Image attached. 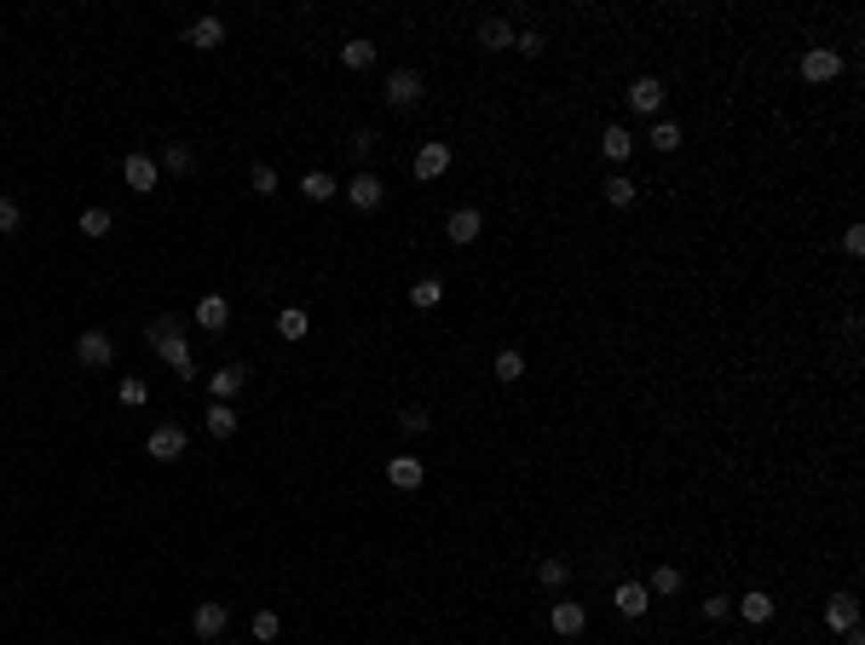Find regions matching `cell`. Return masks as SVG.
Returning <instances> with one entry per match:
<instances>
[{"label": "cell", "instance_id": "1", "mask_svg": "<svg viewBox=\"0 0 865 645\" xmlns=\"http://www.w3.org/2000/svg\"><path fill=\"white\" fill-rule=\"evenodd\" d=\"M144 340L167 358V369H174L179 381H191V346H185V335H179V318H156L151 328H144Z\"/></svg>", "mask_w": 865, "mask_h": 645}, {"label": "cell", "instance_id": "24", "mask_svg": "<svg viewBox=\"0 0 865 645\" xmlns=\"http://www.w3.org/2000/svg\"><path fill=\"white\" fill-rule=\"evenodd\" d=\"M438 300H445V288H438V277H416V288H410V306H416V311H433Z\"/></svg>", "mask_w": 865, "mask_h": 645}, {"label": "cell", "instance_id": "9", "mask_svg": "<svg viewBox=\"0 0 865 645\" xmlns=\"http://www.w3.org/2000/svg\"><path fill=\"white\" fill-rule=\"evenodd\" d=\"M825 628H831V634H848V628H860L854 593H831V600H825Z\"/></svg>", "mask_w": 865, "mask_h": 645}, {"label": "cell", "instance_id": "20", "mask_svg": "<svg viewBox=\"0 0 865 645\" xmlns=\"http://www.w3.org/2000/svg\"><path fill=\"white\" fill-rule=\"evenodd\" d=\"M340 64H347V69H370L375 64V46L363 41V35H352V41H340Z\"/></svg>", "mask_w": 865, "mask_h": 645}, {"label": "cell", "instance_id": "39", "mask_svg": "<svg viewBox=\"0 0 865 645\" xmlns=\"http://www.w3.org/2000/svg\"><path fill=\"white\" fill-rule=\"evenodd\" d=\"M254 640H277V611H254Z\"/></svg>", "mask_w": 865, "mask_h": 645}, {"label": "cell", "instance_id": "34", "mask_svg": "<svg viewBox=\"0 0 865 645\" xmlns=\"http://www.w3.org/2000/svg\"><path fill=\"white\" fill-rule=\"evenodd\" d=\"M647 139H652V150H675V144H681V127H675V121H657Z\"/></svg>", "mask_w": 865, "mask_h": 645}, {"label": "cell", "instance_id": "17", "mask_svg": "<svg viewBox=\"0 0 865 645\" xmlns=\"http://www.w3.org/2000/svg\"><path fill=\"white\" fill-rule=\"evenodd\" d=\"M479 46H485V52H508V46H514V29H508V18H485V23H479Z\"/></svg>", "mask_w": 865, "mask_h": 645}, {"label": "cell", "instance_id": "13", "mask_svg": "<svg viewBox=\"0 0 865 645\" xmlns=\"http://www.w3.org/2000/svg\"><path fill=\"white\" fill-rule=\"evenodd\" d=\"M657 104H664V81H652V76L629 81V109H635V116H652Z\"/></svg>", "mask_w": 865, "mask_h": 645}, {"label": "cell", "instance_id": "33", "mask_svg": "<svg viewBox=\"0 0 865 645\" xmlns=\"http://www.w3.org/2000/svg\"><path fill=\"white\" fill-rule=\"evenodd\" d=\"M110 225H116L110 208H87V214H81V230H87V237H110Z\"/></svg>", "mask_w": 865, "mask_h": 645}, {"label": "cell", "instance_id": "41", "mask_svg": "<svg viewBox=\"0 0 865 645\" xmlns=\"http://www.w3.org/2000/svg\"><path fill=\"white\" fill-rule=\"evenodd\" d=\"M843 248H848V254H865V225H848V230H843Z\"/></svg>", "mask_w": 865, "mask_h": 645}, {"label": "cell", "instance_id": "37", "mask_svg": "<svg viewBox=\"0 0 865 645\" xmlns=\"http://www.w3.org/2000/svg\"><path fill=\"white\" fill-rule=\"evenodd\" d=\"M398 427H404V432H428L433 415H428V409H404V415H398Z\"/></svg>", "mask_w": 865, "mask_h": 645}, {"label": "cell", "instance_id": "29", "mask_svg": "<svg viewBox=\"0 0 865 645\" xmlns=\"http://www.w3.org/2000/svg\"><path fill=\"white\" fill-rule=\"evenodd\" d=\"M491 369H496V381H519V375H526V358H519L514 346H502V351H496V363H491Z\"/></svg>", "mask_w": 865, "mask_h": 645}, {"label": "cell", "instance_id": "26", "mask_svg": "<svg viewBox=\"0 0 865 645\" xmlns=\"http://www.w3.org/2000/svg\"><path fill=\"white\" fill-rule=\"evenodd\" d=\"M739 617H745V623H767V617H773V600H767V593H745V600H739Z\"/></svg>", "mask_w": 865, "mask_h": 645}, {"label": "cell", "instance_id": "30", "mask_svg": "<svg viewBox=\"0 0 865 645\" xmlns=\"http://www.w3.org/2000/svg\"><path fill=\"white\" fill-rule=\"evenodd\" d=\"M208 432L231 438V432H237V409H231V404H208Z\"/></svg>", "mask_w": 865, "mask_h": 645}, {"label": "cell", "instance_id": "7", "mask_svg": "<svg viewBox=\"0 0 865 645\" xmlns=\"http://www.w3.org/2000/svg\"><path fill=\"white\" fill-rule=\"evenodd\" d=\"M479 230H485V214L479 208H456L445 219V237L456 242V248H468V242H479Z\"/></svg>", "mask_w": 865, "mask_h": 645}, {"label": "cell", "instance_id": "31", "mask_svg": "<svg viewBox=\"0 0 865 645\" xmlns=\"http://www.w3.org/2000/svg\"><path fill=\"white\" fill-rule=\"evenodd\" d=\"M537 576H543V588H566V582H571V565H566V559H543V565H537Z\"/></svg>", "mask_w": 865, "mask_h": 645}, {"label": "cell", "instance_id": "6", "mask_svg": "<svg viewBox=\"0 0 865 645\" xmlns=\"http://www.w3.org/2000/svg\"><path fill=\"white\" fill-rule=\"evenodd\" d=\"M144 456H151V461H185V432H179V427H156L151 438H144Z\"/></svg>", "mask_w": 865, "mask_h": 645}, {"label": "cell", "instance_id": "36", "mask_svg": "<svg viewBox=\"0 0 865 645\" xmlns=\"http://www.w3.org/2000/svg\"><path fill=\"white\" fill-rule=\"evenodd\" d=\"M18 225H23V208H18L12 197H0V237H12Z\"/></svg>", "mask_w": 865, "mask_h": 645}, {"label": "cell", "instance_id": "19", "mask_svg": "<svg viewBox=\"0 0 865 645\" xmlns=\"http://www.w3.org/2000/svg\"><path fill=\"white\" fill-rule=\"evenodd\" d=\"M277 335H283V340H306L312 335V318L300 306H283V311H277Z\"/></svg>", "mask_w": 865, "mask_h": 645}, {"label": "cell", "instance_id": "32", "mask_svg": "<svg viewBox=\"0 0 865 645\" xmlns=\"http://www.w3.org/2000/svg\"><path fill=\"white\" fill-rule=\"evenodd\" d=\"M116 398H121V404H127V409H139V404H144V398H151V386H144V381H139V375H127V381H121V386H116Z\"/></svg>", "mask_w": 865, "mask_h": 645}, {"label": "cell", "instance_id": "43", "mask_svg": "<svg viewBox=\"0 0 865 645\" xmlns=\"http://www.w3.org/2000/svg\"><path fill=\"white\" fill-rule=\"evenodd\" d=\"M843 645H865V634H860V628H848V634H843Z\"/></svg>", "mask_w": 865, "mask_h": 645}, {"label": "cell", "instance_id": "15", "mask_svg": "<svg viewBox=\"0 0 865 645\" xmlns=\"http://www.w3.org/2000/svg\"><path fill=\"white\" fill-rule=\"evenodd\" d=\"M219 41H225V23H219V18H197L185 29V46H197V52H214Z\"/></svg>", "mask_w": 865, "mask_h": 645}, {"label": "cell", "instance_id": "10", "mask_svg": "<svg viewBox=\"0 0 865 645\" xmlns=\"http://www.w3.org/2000/svg\"><path fill=\"white\" fill-rule=\"evenodd\" d=\"M381 197H387V185H381L375 173H352V179H347V202H352V208L370 214V208H381Z\"/></svg>", "mask_w": 865, "mask_h": 645}, {"label": "cell", "instance_id": "23", "mask_svg": "<svg viewBox=\"0 0 865 645\" xmlns=\"http://www.w3.org/2000/svg\"><path fill=\"white\" fill-rule=\"evenodd\" d=\"M225 318H231V306H225V300H219V294H208V300H202V306H197V323L208 328V335H219V328H225Z\"/></svg>", "mask_w": 865, "mask_h": 645}, {"label": "cell", "instance_id": "35", "mask_svg": "<svg viewBox=\"0 0 865 645\" xmlns=\"http://www.w3.org/2000/svg\"><path fill=\"white\" fill-rule=\"evenodd\" d=\"M249 185H254V197H277V173H272V167H265V162H254Z\"/></svg>", "mask_w": 865, "mask_h": 645}, {"label": "cell", "instance_id": "25", "mask_svg": "<svg viewBox=\"0 0 865 645\" xmlns=\"http://www.w3.org/2000/svg\"><path fill=\"white\" fill-rule=\"evenodd\" d=\"M156 167H167V173H191V167H197V150H191V144H167Z\"/></svg>", "mask_w": 865, "mask_h": 645}, {"label": "cell", "instance_id": "5", "mask_svg": "<svg viewBox=\"0 0 865 645\" xmlns=\"http://www.w3.org/2000/svg\"><path fill=\"white\" fill-rule=\"evenodd\" d=\"M387 104L393 109H416L421 104V76L416 69H393V76H387Z\"/></svg>", "mask_w": 865, "mask_h": 645}, {"label": "cell", "instance_id": "40", "mask_svg": "<svg viewBox=\"0 0 865 645\" xmlns=\"http://www.w3.org/2000/svg\"><path fill=\"white\" fill-rule=\"evenodd\" d=\"M727 611H733V600H727V593H710V600H704V617H710V623H722Z\"/></svg>", "mask_w": 865, "mask_h": 645}, {"label": "cell", "instance_id": "8", "mask_svg": "<svg viewBox=\"0 0 865 645\" xmlns=\"http://www.w3.org/2000/svg\"><path fill=\"white\" fill-rule=\"evenodd\" d=\"M225 623H231V611L219 600H202L197 611H191V628H197V640H219L225 634Z\"/></svg>", "mask_w": 865, "mask_h": 645}, {"label": "cell", "instance_id": "18", "mask_svg": "<svg viewBox=\"0 0 865 645\" xmlns=\"http://www.w3.org/2000/svg\"><path fill=\"white\" fill-rule=\"evenodd\" d=\"M242 381H249V369H242V363H231V369H219L214 381H208V386H214V404H225V398H237V392H242Z\"/></svg>", "mask_w": 865, "mask_h": 645}, {"label": "cell", "instance_id": "12", "mask_svg": "<svg viewBox=\"0 0 865 645\" xmlns=\"http://www.w3.org/2000/svg\"><path fill=\"white\" fill-rule=\"evenodd\" d=\"M548 623H554V634H559V640H571V634H583V623H589V617H583V605H577V600H554Z\"/></svg>", "mask_w": 865, "mask_h": 645}, {"label": "cell", "instance_id": "11", "mask_svg": "<svg viewBox=\"0 0 865 645\" xmlns=\"http://www.w3.org/2000/svg\"><path fill=\"white\" fill-rule=\"evenodd\" d=\"M387 479H393L398 490H421V479H428V461H416V456H393V461H387Z\"/></svg>", "mask_w": 865, "mask_h": 645}, {"label": "cell", "instance_id": "4", "mask_svg": "<svg viewBox=\"0 0 865 645\" xmlns=\"http://www.w3.org/2000/svg\"><path fill=\"white\" fill-rule=\"evenodd\" d=\"M76 358L87 363V369H110V363H116V340H110L104 328H87V335L76 340Z\"/></svg>", "mask_w": 865, "mask_h": 645}, {"label": "cell", "instance_id": "21", "mask_svg": "<svg viewBox=\"0 0 865 645\" xmlns=\"http://www.w3.org/2000/svg\"><path fill=\"white\" fill-rule=\"evenodd\" d=\"M600 150L612 156V162H629V150H635V133H629V127H606V133H600Z\"/></svg>", "mask_w": 865, "mask_h": 645}, {"label": "cell", "instance_id": "16", "mask_svg": "<svg viewBox=\"0 0 865 645\" xmlns=\"http://www.w3.org/2000/svg\"><path fill=\"white\" fill-rule=\"evenodd\" d=\"M445 167H450V144H421V150H416V179H438V173H445Z\"/></svg>", "mask_w": 865, "mask_h": 645}, {"label": "cell", "instance_id": "38", "mask_svg": "<svg viewBox=\"0 0 865 645\" xmlns=\"http://www.w3.org/2000/svg\"><path fill=\"white\" fill-rule=\"evenodd\" d=\"M514 52L537 58V52H543V35H537V29H519V35H514Z\"/></svg>", "mask_w": 865, "mask_h": 645}, {"label": "cell", "instance_id": "2", "mask_svg": "<svg viewBox=\"0 0 865 645\" xmlns=\"http://www.w3.org/2000/svg\"><path fill=\"white\" fill-rule=\"evenodd\" d=\"M836 76H843V52H831V46H808L802 52V81L820 87V81H836Z\"/></svg>", "mask_w": 865, "mask_h": 645}, {"label": "cell", "instance_id": "28", "mask_svg": "<svg viewBox=\"0 0 865 645\" xmlns=\"http://www.w3.org/2000/svg\"><path fill=\"white\" fill-rule=\"evenodd\" d=\"M335 179H329V173H306V179H300V197H306V202H329V197H335Z\"/></svg>", "mask_w": 865, "mask_h": 645}, {"label": "cell", "instance_id": "42", "mask_svg": "<svg viewBox=\"0 0 865 645\" xmlns=\"http://www.w3.org/2000/svg\"><path fill=\"white\" fill-rule=\"evenodd\" d=\"M370 144H375V133H352V139H347V150L363 162V156H370Z\"/></svg>", "mask_w": 865, "mask_h": 645}, {"label": "cell", "instance_id": "3", "mask_svg": "<svg viewBox=\"0 0 865 645\" xmlns=\"http://www.w3.org/2000/svg\"><path fill=\"white\" fill-rule=\"evenodd\" d=\"M121 179H127L139 197H151L156 185H162V167H156V156H144V150H133L127 162H121Z\"/></svg>", "mask_w": 865, "mask_h": 645}, {"label": "cell", "instance_id": "14", "mask_svg": "<svg viewBox=\"0 0 865 645\" xmlns=\"http://www.w3.org/2000/svg\"><path fill=\"white\" fill-rule=\"evenodd\" d=\"M612 605L624 617H647V605H652V593H647V582H617V593H612Z\"/></svg>", "mask_w": 865, "mask_h": 645}, {"label": "cell", "instance_id": "27", "mask_svg": "<svg viewBox=\"0 0 865 645\" xmlns=\"http://www.w3.org/2000/svg\"><path fill=\"white\" fill-rule=\"evenodd\" d=\"M647 593H657V600L681 593V570H675V565H657V570H652V582H647Z\"/></svg>", "mask_w": 865, "mask_h": 645}, {"label": "cell", "instance_id": "22", "mask_svg": "<svg viewBox=\"0 0 865 645\" xmlns=\"http://www.w3.org/2000/svg\"><path fill=\"white\" fill-rule=\"evenodd\" d=\"M635 197H641V190H635V179H629V173H612V179H606V202H612V208H635Z\"/></svg>", "mask_w": 865, "mask_h": 645}]
</instances>
